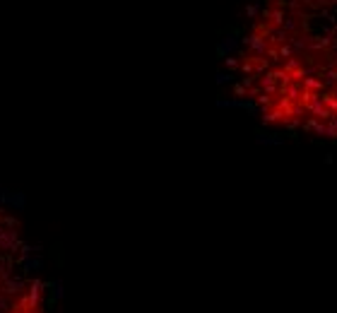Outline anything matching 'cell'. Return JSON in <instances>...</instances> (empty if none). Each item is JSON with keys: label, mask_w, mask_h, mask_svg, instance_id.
Here are the masks:
<instances>
[{"label": "cell", "mask_w": 337, "mask_h": 313, "mask_svg": "<svg viewBox=\"0 0 337 313\" xmlns=\"http://www.w3.org/2000/svg\"><path fill=\"white\" fill-rule=\"evenodd\" d=\"M224 65L263 125L337 143V0H248Z\"/></svg>", "instance_id": "cell-1"}]
</instances>
